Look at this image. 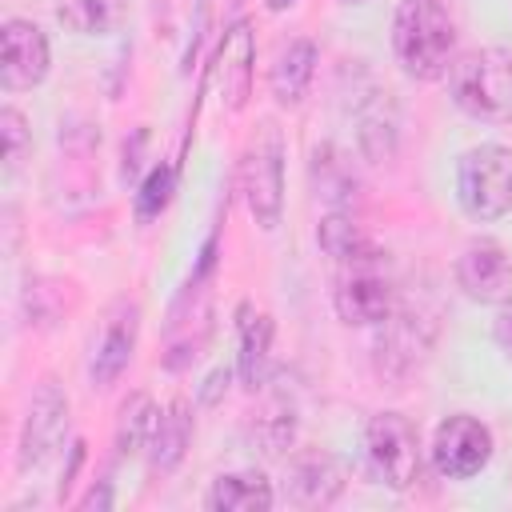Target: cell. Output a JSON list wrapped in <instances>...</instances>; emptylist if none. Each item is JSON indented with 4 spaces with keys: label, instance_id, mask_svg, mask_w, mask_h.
<instances>
[{
    "label": "cell",
    "instance_id": "6da1fadb",
    "mask_svg": "<svg viewBox=\"0 0 512 512\" xmlns=\"http://www.w3.org/2000/svg\"><path fill=\"white\" fill-rule=\"evenodd\" d=\"M392 52L416 80L448 76L456 60V24L440 0H400L392 20Z\"/></svg>",
    "mask_w": 512,
    "mask_h": 512
},
{
    "label": "cell",
    "instance_id": "7a4b0ae2",
    "mask_svg": "<svg viewBox=\"0 0 512 512\" xmlns=\"http://www.w3.org/2000/svg\"><path fill=\"white\" fill-rule=\"evenodd\" d=\"M448 92L460 112L484 124H512V52L476 48L452 60Z\"/></svg>",
    "mask_w": 512,
    "mask_h": 512
},
{
    "label": "cell",
    "instance_id": "3957f363",
    "mask_svg": "<svg viewBox=\"0 0 512 512\" xmlns=\"http://www.w3.org/2000/svg\"><path fill=\"white\" fill-rule=\"evenodd\" d=\"M240 188L252 220L264 232H272L284 208V136L272 120H260L256 132L248 136V148L240 160Z\"/></svg>",
    "mask_w": 512,
    "mask_h": 512
},
{
    "label": "cell",
    "instance_id": "277c9868",
    "mask_svg": "<svg viewBox=\"0 0 512 512\" xmlns=\"http://www.w3.org/2000/svg\"><path fill=\"white\" fill-rule=\"evenodd\" d=\"M456 196L472 220H496L512 208V152L500 144L468 148L456 164Z\"/></svg>",
    "mask_w": 512,
    "mask_h": 512
},
{
    "label": "cell",
    "instance_id": "5b68a950",
    "mask_svg": "<svg viewBox=\"0 0 512 512\" xmlns=\"http://www.w3.org/2000/svg\"><path fill=\"white\" fill-rule=\"evenodd\" d=\"M332 300H336V312H340L344 324H360V328L384 324L396 312V284L388 276L384 252L340 264Z\"/></svg>",
    "mask_w": 512,
    "mask_h": 512
},
{
    "label": "cell",
    "instance_id": "8992f818",
    "mask_svg": "<svg viewBox=\"0 0 512 512\" xmlns=\"http://www.w3.org/2000/svg\"><path fill=\"white\" fill-rule=\"evenodd\" d=\"M364 440H368V456H372V464H376V472L384 476L388 488L404 492V488L416 484V476H420V440H416V428H412L408 416L376 412L368 420Z\"/></svg>",
    "mask_w": 512,
    "mask_h": 512
},
{
    "label": "cell",
    "instance_id": "52a82bcc",
    "mask_svg": "<svg viewBox=\"0 0 512 512\" xmlns=\"http://www.w3.org/2000/svg\"><path fill=\"white\" fill-rule=\"evenodd\" d=\"M436 472L448 480H468L492 460V432L476 416H448L432 436Z\"/></svg>",
    "mask_w": 512,
    "mask_h": 512
},
{
    "label": "cell",
    "instance_id": "ba28073f",
    "mask_svg": "<svg viewBox=\"0 0 512 512\" xmlns=\"http://www.w3.org/2000/svg\"><path fill=\"white\" fill-rule=\"evenodd\" d=\"M136 332H140V308L136 300H116L96 336H92V360H88V376L96 388H108L116 384V376L128 368L132 360V348H136Z\"/></svg>",
    "mask_w": 512,
    "mask_h": 512
},
{
    "label": "cell",
    "instance_id": "9c48e42d",
    "mask_svg": "<svg viewBox=\"0 0 512 512\" xmlns=\"http://www.w3.org/2000/svg\"><path fill=\"white\" fill-rule=\"evenodd\" d=\"M456 280L480 304H512V256L488 236L464 244L456 260Z\"/></svg>",
    "mask_w": 512,
    "mask_h": 512
},
{
    "label": "cell",
    "instance_id": "30bf717a",
    "mask_svg": "<svg viewBox=\"0 0 512 512\" xmlns=\"http://www.w3.org/2000/svg\"><path fill=\"white\" fill-rule=\"evenodd\" d=\"M0 40H4V56H0L4 92L36 88L48 76V36L32 20H8Z\"/></svg>",
    "mask_w": 512,
    "mask_h": 512
},
{
    "label": "cell",
    "instance_id": "8fae6325",
    "mask_svg": "<svg viewBox=\"0 0 512 512\" xmlns=\"http://www.w3.org/2000/svg\"><path fill=\"white\" fill-rule=\"evenodd\" d=\"M64 428H68V400L56 392L52 380H44L28 408V424H24V440H20V468L40 464L56 448Z\"/></svg>",
    "mask_w": 512,
    "mask_h": 512
},
{
    "label": "cell",
    "instance_id": "7c38bea8",
    "mask_svg": "<svg viewBox=\"0 0 512 512\" xmlns=\"http://www.w3.org/2000/svg\"><path fill=\"white\" fill-rule=\"evenodd\" d=\"M252 64H256V40H252V28L240 20L228 36H224V48H220V100L240 112L248 104V92H252Z\"/></svg>",
    "mask_w": 512,
    "mask_h": 512
},
{
    "label": "cell",
    "instance_id": "4fadbf2b",
    "mask_svg": "<svg viewBox=\"0 0 512 512\" xmlns=\"http://www.w3.org/2000/svg\"><path fill=\"white\" fill-rule=\"evenodd\" d=\"M236 336H240V384L256 392L268 380V352H272V320L244 300L236 308Z\"/></svg>",
    "mask_w": 512,
    "mask_h": 512
},
{
    "label": "cell",
    "instance_id": "5bb4252c",
    "mask_svg": "<svg viewBox=\"0 0 512 512\" xmlns=\"http://www.w3.org/2000/svg\"><path fill=\"white\" fill-rule=\"evenodd\" d=\"M312 76H316V44L312 40H292L280 52V60L272 64V96H276V104L296 108L304 100Z\"/></svg>",
    "mask_w": 512,
    "mask_h": 512
},
{
    "label": "cell",
    "instance_id": "9a60e30c",
    "mask_svg": "<svg viewBox=\"0 0 512 512\" xmlns=\"http://www.w3.org/2000/svg\"><path fill=\"white\" fill-rule=\"evenodd\" d=\"M208 508H216V512H268L272 508V484L260 472H228L212 484Z\"/></svg>",
    "mask_w": 512,
    "mask_h": 512
},
{
    "label": "cell",
    "instance_id": "2e32d148",
    "mask_svg": "<svg viewBox=\"0 0 512 512\" xmlns=\"http://www.w3.org/2000/svg\"><path fill=\"white\" fill-rule=\"evenodd\" d=\"M188 440H192L188 400H172L168 412H160V420H156V428H152V440H148V448H152V468H156V472H172V468L180 464Z\"/></svg>",
    "mask_w": 512,
    "mask_h": 512
},
{
    "label": "cell",
    "instance_id": "e0dca14e",
    "mask_svg": "<svg viewBox=\"0 0 512 512\" xmlns=\"http://www.w3.org/2000/svg\"><path fill=\"white\" fill-rule=\"evenodd\" d=\"M56 16L80 36H108L128 20V0H56Z\"/></svg>",
    "mask_w": 512,
    "mask_h": 512
},
{
    "label": "cell",
    "instance_id": "ac0fdd59",
    "mask_svg": "<svg viewBox=\"0 0 512 512\" xmlns=\"http://www.w3.org/2000/svg\"><path fill=\"white\" fill-rule=\"evenodd\" d=\"M156 420H160V412H156L152 396L148 392H132L124 400V408H120V420H116V448H120V456L144 448L152 440Z\"/></svg>",
    "mask_w": 512,
    "mask_h": 512
},
{
    "label": "cell",
    "instance_id": "d6986e66",
    "mask_svg": "<svg viewBox=\"0 0 512 512\" xmlns=\"http://www.w3.org/2000/svg\"><path fill=\"white\" fill-rule=\"evenodd\" d=\"M320 248L336 260V264H348V260H360V256H372V252H380L372 240H368V232L360 228V224H352L348 216H328L324 224H320Z\"/></svg>",
    "mask_w": 512,
    "mask_h": 512
},
{
    "label": "cell",
    "instance_id": "ffe728a7",
    "mask_svg": "<svg viewBox=\"0 0 512 512\" xmlns=\"http://www.w3.org/2000/svg\"><path fill=\"white\" fill-rule=\"evenodd\" d=\"M292 488H296L300 504H328L336 496V488H340V472H336V464L328 456H308V460L296 464Z\"/></svg>",
    "mask_w": 512,
    "mask_h": 512
},
{
    "label": "cell",
    "instance_id": "44dd1931",
    "mask_svg": "<svg viewBox=\"0 0 512 512\" xmlns=\"http://www.w3.org/2000/svg\"><path fill=\"white\" fill-rule=\"evenodd\" d=\"M0 132H4V168L12 172V168H20L24 152L32 148V136H28V124H24V116L16 108L0 112Z\"/></svg>",
    "mask_w": 512,
    "mask_h": 512
},
{
    "label": "cell",
    "instance_id": "7402d4cb",
    "mask_svg": "<svg viewBox=\"0 0 512 512\" xmlns=\"http://www.w3.org/2000/svg\"><path fill=\"white\" fill-rule=\"evenodd\" d=\"M172 184H176L172 168H152V176L144 180V188H140V196H136V212H140V220L156 216V212L172 200Z\"/></svg>",
    "mask_w": 512,
    "mask_h": 512
},
{
    "label": "cell",
    "instance_id": "603a6c76",
    "mask_svg": "<svg viewBox=\"0 0 512 512\" xmlns=\"http://www.w3.org/2000/svg\"><path fill=\"white\" fill-rule=\"evenodd\" d=\"M496 340H500V348L512 356V312H504V316L496 320Z\"/></svg>",
    "mask_w": 512,
    "mask_h": 512
},
{
    "label": "cell",
    "instance_id": "cb8c5ba5",
    "mask_svg": "<svg viewBox=\"0 0 512 512\" xmlns=\"http://www.w3.org/2000/svg\"><path fill=\"white\" fill-rule=\"evenodd\" d=\"M292 4H296V0H268V8H276V12H280V8H292Z\"/></svg>",
    "mask_w": 512,
    "mask_h": 512
}]
</instances>
